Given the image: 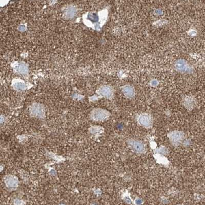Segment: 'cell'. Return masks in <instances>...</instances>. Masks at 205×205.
I'll list each match as a JSON object with an SVG mask.
<instances>
[{
  "mask_svg": "<svg viewBox=\"0 0 205 205\" xmlns=\"http://www.w3.org/2000/svg\"><path fill=\"white\" fill-rule=\"evenodd\" d=\"M138 122L145 127H150L152 125V120L151 116L147 114H141L138 118Z\"/></svg>",
  "mask_w": 205,
  "mask_h": 205,
  "instance_id": "1",
  "label": "cell"
},
{
  "mask_svg": "<svg viewBox=\"0 0 205 205\" xmlns=\"http://www.w3.org/2000/svg\"><path fill=\"white\" fill-rule=\"evenodd\" d=\"M129 145L133 150L139 153H143L145 151V146L143 144L139 141L132 140L129 142Z\"/></svg>",
  "mask_w": 205,
  "mask_h": 205,
  "instance_id": "2",
  "label": "cell"
},
{
  "mask_svg": "<svg viewBox=\"0 0 205 205\" xmlns=\"http://www.w3.org/2000/svg\"><path fill=\"white\" fill-rule=\"evenodd\" d=\"M169 137L172 143L174 145H178L183 138V133L179 131H174L169 134Z\"/></svg>",
  "mask_w": 205,
  "mask_h": 205,
  "instance_id": "3",
  "label": "cell"
},
{
  "mask_svg": "<svg viewBox=\"0 0 205 205\" xmlns=\"http://www.w3.org/2000/svg\"><path fill=\"white\" fill-rule=\"evenodd\" d=\"M108 115V112L103 110H97L94 112V118L97 120H102L106 119Z\"/></svg>",
  "mask_w": 205,
  "mask_h": 205,
  "instance_id": "4",
  "label": "cell"
},
{
  "mask_svg": "<svg viewBox=\"0 0 205 205\" xmlns=\"http://www.w3.org/2000/svg\"><path fill=\"white\" fill-rule=\"evenodd\" d=\"M100 92L101 95L106 97L110 98L112 95V90L109 86H104L100 88Z\"/></svg>",
  "mask_w": 205,
  "mask_h": 205,
  "instance_id": "5",
  "label": "cell"
},
{
  "mask_svg": "<svg viewBox=\"0 0 205 205\" xmlns=\"http://www.w3.org/2000/svg\"><path fill=\"white\" fill-rule=\"evenodd\" d=\"M123 93L127 98H131L135 95V91L132 87L127 85L124 87Z\"/></svg>",
  "mask_w": 205,
  "mask_h": 205,
  "instance_id": "6",
  "label": "cell"
},
{
  "mask_svg": "<svg viewBox=\"0 0 205 205\" xmlns=\"http://www.w3.org/2000/svg\"><path fill=\"white\" fill-rule=\"evenodd\" d=\"M17 69H18V72L22 74H26V73H27V67L26 66L25 64H23V63L19 64Z\"/></svg>",
  "mask_w": 205,
  "mask_h": 205,
  "instance_id": "7",
  "label": "cell"
},
{
  "mask_svg": "<svg viewBox=\"0 0 205 205\" xmlns=\"http://www.w3.org/2000/svg\"><path fill=\"white\" fill-rule=\"evenodd\" d=\"M66 16L69 18H72L75 14V9L73 8H69L66 11Z\"/></svg>",
  "mask_w": 205,
  "mask_h": 205,
  "instance_id": "8",
  "label": "cell"
},
{
  "mask_svg": "<svg viewBox=\"0 0 205 205\" xmlns=\"http://www.w3.org/2000/svg\"><path fill=\"white\" fill-rule=\"evenodd\" d=\"M15 87L16 88V89L22 90L25 89V85L22 83H18L16 85Z\"/></svg>",
  "mask_w": 205,
  "mask_h": 205,
  "instance_id": "9",
  "label": "cell"
},
{
  "mask_svg": "<svg viewBox=\"0 0 205 205\" xmlns=\"http://www.w3.org/2000/svg\"><path fill=\"white\" fill-rule=\"evenodd\" d=\"M89 18H90V19L91 20H93L94 21H96V20L98 19L97 16H96L94 14H91Z\"/></svg>",
  "mask_w": 205,
  "mask_h": 205,
  "instance_id": "10",
  "label": "cell"
}]
</instances>
